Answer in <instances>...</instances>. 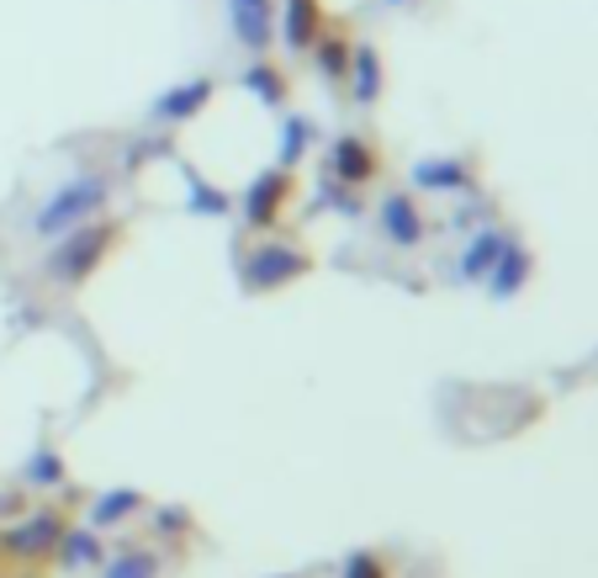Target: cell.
<instances>
[{"label":"cell","instance_id":"cell-1","mask_svg":"<svg viewBox=\"0 0 598 578\" xmlns=\"http://www.w3.org/2000/svg\"><path fill=\"white\" fill-rule=\"evenodd\" d=\"M112 202V176H101V170H86V176H69L64 186H54L43 202H37V213H32V240L54 244L64 240L69 229H80V223H95L101 208Z\"/></svg>","mask_w":598,"mask_h":578},{"label":"cell","instance_id":"cell-2","mask_svg":"<svg viewBox=\"0 0 598 578\" xmlns=\"http://www.w3.org/2000/svg\"><path fill=\"white\" fill-rule=\"evenodd\" d=\"M122 240V223H80V229H69L64 240H54L48 249V260H43V276L54 281V287H80L86 276L101 271V260L117 249Z\"/></svg>","mask_w":598,"mask_h":578},{"label":"cell","instance_id":"cell-3","mask_svg":"<svg viewBox=\"0 0 598 578\" xmlns=\"http://www.w3.org/2000/svg\"><path fill=\"white\" fill-rule=\"evenodd\" d=\"M286 202H292V170H281V165H270L260 170L249 191H244V223L255 229V234H270L281 213H286Z\"/></svg>","mask_w":598,"mask_h":578},{"label":"cell","instance_id":"cell-4","mask_svg":"<svg viewBox=\"0 0 598 578\" xmlns=\"http://www.w3.org/2000/svg\"><path fill=\"white\" fill-rule=\"evenodd\" d=\"M64 536V515L59 510H32L22 525H11L0 536V547L11 552L16 563H37V557H54V542Z\"/></svg>","mask_w":598,"mask_h":578},{"label":"cell","instance_id":"cell-5","mask_svg":"<svg viewBox=\"0 0 598 578\" xmlns=\"http://www.w3.org/2000/svg\"><path fill=\"white\" fill-rule=\"evenodd\" d=\"M329 176L339 186H371L382 176V149L371 138H360V133H345L329 149Z\"/></svg>","mask_w":598,"mask_h":578},{"label":"cell","instance_id":"cell-6","mask_svg":"<svg viewBox=\"0 0 598 578\" xmlns=\"http://www.w3.org/2000/svg\"><path fill=\"white\" fill-rule=\"evenodd\" d=\"M302 271H307V255L292 249V244H260V249L249 255V266H244V276H249L255 292H266V287H286V281H297Z\"/></svg>","mask_w":598,"mask_h":578},{"label":"cell","instance_id":"cell-7","mask_svg":"<svg viewBox=\"0 0 598 578\" xmlns=\"http://www.w3.org/2000/svg\"><path fill=\"white\" fill-rule=\"evenodd\" d=\"M376 223H382V240L403 244V249H414V244L429 240V223H424L419 202H414V191H387V197H382V213H376Z\"/></svg>","mask_w":598,"mask_h":578},{"label":"cell","instance_id":"cell-8","mask_svg":"<svg viewBox=\"0 0 598 578\" xmlns=\"http://www.w3.org/2000/svg\"><path fill=\"white\" fill-rule=\"evenodd\" d=\"M212 96H217V80H207V75H196V80H180V86H170V91H159L149 101V122H185V118H196Z\"/></svg>","mask_w":598,"mask_h":578},{"label":"cell","instance_id":"cell-9","mask_svg":"<svg viewBox=\"0 0 598 578\" xmlns=\"http://www.w3.org/2000/svg\"><path fill=\"white\" fill-rule=\"evenodd\" d=\"M234 37L249 54H266L275 43V0H234Z\"/></svg>","mask_w":598,"mask_h":578},{"label":"cell","instance_id":"cell-10","mask_svg":"<svg viewBox=\"0 0 598 578\" xmlns=\"http://www.w3.org/2000/svg\"><path fill=\"white\" fill-rule=\"evenodd\" d=\"M281 32H286V48L292 54H313V43L329 32V16H324V0H286V22H281Z\"/></svg>","mask_w":598,"mask_h":578},{"label":"cell","instance_id":"cell-11","mask_svg":"<svg viewBox=\"0 0 598 578\" xmlns=\"http://www.w3.org/2000/svg\"><path fill=\"white\" fill-rule=\"evenodd\" d=\"M54 557H59L64 574H80V568H101V563H106L101 531H90V525H64V536L54 542Z\"/></svg>","mask_w":598,"mask_h":578},{"label":"cell","instance_id":"cell-12","mask_svg":"<svg viewBox=\"0 0 598 578\" xmlns=\"http://www.w3.org/2000/svg\"><path fill=\"white\" fill-rule=\"evenodd\" d=\"M138 510H144V493H138V488H106V493L90 504L86 525L90 531H117L122 520H133Z\"/></svg>","mask_w":598,"mask_h":578},{"label":"cell","instance_id":"cell-13","mask_svg":"<svg viewBox=\"0 0 598 578\" xmlns=\"http://www.w3.org/2000/svg\"><path fill=\"white\" fill-rule=\"evenodd\" d=\"M509 234L504 229H482L477 240L466 244V255H461V281H487L493 276V266H498V255L509 249Z\"/></svg>","mask_w":598,"mask_h":578},{"label":"cell","instance_id":"cell-14","mask_svg":"<svg viewBox=\"0 0 598 578\" xmlns=\"http://www.w3.org/2000/svg\"><path fill=\"white\" fill-rule=\"evenodd\" d=\"M387 86V75H382V54L371 48V43H360L356 54H350V91H356L360 107H371L376 96Z\"/></svg>","mask_w":598,"mask_h":578},{"label":"cell","instance_id":"cell-15","mask_svg":"<svg viewBox=\"0 0 598 578\" xmlns=\"http://www.w3.org/2000/svg\"><path fill=\"white\" fill-rule=\"evenodd\" d=\"M524 281H530V255H524V244H509V249L498 255L493 276H487V292H493V298H514Z\"/></svg>","mask_w":598,"mask_h":578},{"label":"cell","instance_id":"cell-16","mask_svg":"<svg viewBox=\"0 0 598 578\" xmlns=\"http://www.w3.org/2000/svg\"><path fill=\"white\" fill-rule=\"evenodd\" d=\"M101 578H159V552L154 547H122L101 563Z\"/></svg>","mask_w":598,"mask_h":578},{"label":"cell","instance_id":"cell-17","mask_svg":"<svg viewBox=\"0 0 598 578\" xmlns=\"http://www.w3.org/2000/svg\"><path fill=\"white\" fill-rule=\"evenodd\" d=\"M69 473H64V457L54 446H37L27 462H22V483L27 488H59Z\"/></svg>","mask_w":598,"mask_h":578},{"label":"cell","instance_id":"cell-18","mask_svg":"<svg viewBox=\"0 0 598 578\" xmlns=\"http://www.w3.org/2000/svg\"><path fill=\"white\" fill-rule=\"evenodd\" d=\"M350 54H356V48H350V43H345L339 32H324V37L313 43V59H318V69L329 75L334 86H339V80L350 75Z\"/></svg>","mask_w":598,"mask_h":578},{"label":"cell","instance_id":"cell-19","mask_svg":"<svg viewBox=\"0 0 598 578\" xmlns=\"http://www.w3.org/2000/svg\"><path fill=\"white\" fill-rule=\"evenodd\" d=\"M244 86H249V91L260 96L266 107H281V101H286V75H281V69H275L270 59L249 64V69H244Z\"/></svg>","mask_w":598,"mask_h":578},{"label":"cell","instance_id":"cell-20","mask_svg":"<svg viewBox=\"0 0 598 578\" xmlns=\"http://www.w3.org/2000/svg\"><path fill=\"white\" fill-rule=\"evenodd\" d=\"M414 181L424 186V191H435V186H472V170L466 165H455V159H424V165H414Z\"/></svg>","mask_w":598,"mask_h":578},{"label":"cell","instance_id":"cell-21","mask_svg":"<svg viewBox=\"0 0 598 578\" xmlns=\"http://www.w3.org/2000/svg\"><path fill=\"white\" fill-rule=\"evenodd\" d=\"M185 181H191V213H202V218H223L228 208H234V202H228V197H223L217 186L202 181V176H185Z\"/></svg>","mask_w":598,"mask_h":578},{"label":"cell","instance_id":"cell-22","mask_svg":"<svg viewBox=\"0 0 598 578\" xmlns=\"http://www.w3.org/2000/svg\"><path fill=\"white\" fill-rule=\"evenodd\" d=\"M307 138H313V122H307V118H286V138H281V170H292L302 154H307Z\"/></svg>","mask_w":598,"mask_h":578},{"label":"cell","instance_id":"cell-23","mask_svg":"<svg viewBox=\"0 0 598 578\" xmlns=\"http://www.w3.org/2000/svg\"><path fill=\"white\" fill-rule=\"evenodd\" d=\"M345 578H387V568H382L376 552H356V557L345 563Z\"/></svg>","mask_w":598,"mask_h":578}]
</instances>
